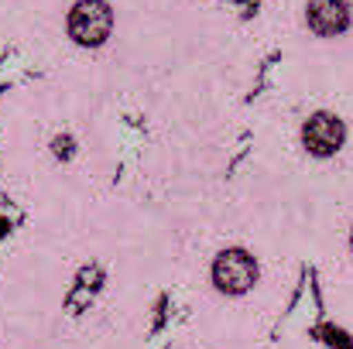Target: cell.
Returning a JSON list of instances; mask_svg holds the SVG:
<instances>
[{"mask_svg":"<svg viewBox=\"0 0 353 349\" xmlns=\"http://www.w3.org/2000/svg\"><path fill=\"white\" fill-rule=\"evenodd\" d=\"M305 21L319 38H336L350 28V3L347 0H309Z\"/></svg>","mask_w":353,"mask_h":349,"instance_id":"cell-4","label":"cell"},{"mask_svg":"<svg viewBox=\"0 0 353 349\" xmlns=\"http://www.w3.org/2000/svg\"><path fill=\"white\" fill-rule=\"evenodd\" d=\"M350 246H353V230H350Z\"/></svg>","mask_w":353,"mask_h":349,"instance_id":"cell-6","label":"cell"},{"mask_svg":"<svg viewBox=\"0 0 353 349\" xmlns=\"http://www.w3.org/2000/svg\"><path fill=\"white\" fill-rule=\"evenodd\" d=\"M257 281V260L247 250H223L213 260V284L223 295H243Z\"/></svg>","mask_w":353,"mask_h":349,"instance_id":"cell-2","label":"cell"},{"mask_svg":"<svg viewBox=\"0 0 353 349\" xmlns=\"http://www.w3.org/2000/svg\"><path fill=\"white\" fill-rule=\"evenodd\" d=\"M55 154H59V158H69V154H72V137H59V140H55Z\"/></svg>","mask_w":353,"mask_h":349,"instance_id":"cell-5","label":"cell"},{"mask_svg":"<svg viewBox=\"0 0 353 349\" xmlns=\"http://www.w3.org/2000/svg\"><path fill=\"white\" fill-rule=\"evenodd\" d=\"M114 10L107 0H79L69 10V38L83 48H100L110 38Z\"/></svg>","mask_w":353,"mask_h":349,"instance_id":"cell-1","label":"cell"},{"mask_svg":"<svg viewBox=\"0 0 353 349\" xmlns=\"http://www.w3.org/2000/svg\"><path fill=\"white\" fill-rule=\"evenodd\" d=\"M347 140V127L336 114H312L302 127V144L316 158H333Z\"/></svg>","mask_w":353,"mask_h":349,"instance_id":"cell-3","label":"cell"}]
</instances>
